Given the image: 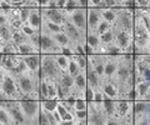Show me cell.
Instances as JSON below:
<instances>
[{
  "label": "cell",
  "instance_id": "obj_3",
  "mask_svg": "<svg viewBox=\"0 0 150 125\" xmlns=\"http://www.w3.org/2000/svg\"><path fill=\"white\" fill-rule=\"evenodd\" d=\"M62 73H64V71L60 70L59 66L56 65L53 55L40 54V69H39V73H38L39 78L58 81L60 75H62Z\"/></svg>",
  "mask_w": 150,
  "mask_h": 125
},
{
  "label": "cell",
  "instance_id": "obj_24",
  "mask_svg": "<svg viewBox=\"0 0 150 125\" xmlns=\"http://www.w3.org/2000/svg\"><path fill=\"white\" fill-rule=\"evenodd\" d=\"M100 13H101V19L108 21L109 24L114 26L116 21V16H118V10L114 8H105L103 10H100Z\"/></svg>",
  "mask_w": 150,
  "mask_h": 125
},
{
  "label": "cell",
  "instance_id": "obj_49",
  "mask_svg": "<svg viewBox=\"0 0 150 125\" xmlns=\"http://www.w3.org/2000/svg\"><path fill=\"white\" fill-rule=\"evenodd\" d=\"M29 1H36V0H29Z\"/></svg>",
  "mask_w": 150,
  "mask_h": 125
},
{
  "label": "cell",
  "instance_id": "obj_40",
  "mask_svg": "<svg viewBox=\"0 0 150 125\" xmlns=\"http://www.w3.org/2000/svg\"><path fill=\"white\" fill-rule=\"evenodd\" d=\"M149 123H150V117L149 115L133 119V124H135V125H149Z\"/></svg>",
  "mask_w": 150,
  "mask_h": 125
},
{
  "label": "cell",
  "instance_id": "obj_12",
  "mask_svg": "<svg viewBox=\"0 0 150 125\" xmlns=\"http://www.w3.org/2000/svg\"><path fill=\"white\" fill-rule=\"evenodd\" d=\"M131 109H133V100H128V99L115 100V117L133 119Z\"/></svg>",
  "mask_w": 150,
  "mask_h": 125
},
{
  "label": "cell",
  "instance_id": "obj_6",
  "mask_svg": "<svg viewBox=\"0 0 150 125\" xmlns=\"http://www.w3.org/2000/svg\"><path fill=\"white\" fill-rule=\"evenodd\" d=\"M118 10V16L114 26L119 28L121 30H126L133 33V25H134V10L133 9H116Z\"/></svg>",
  "mask_w": 150,
  "mask_h": 125
},
{
  "label": "cell",
  "instance_id": "obj_44",
  "mask_svg": "<svg viewBox=\"0 0 150 125\" xmlns=\"http://www.w3.org/2000/svg\"><path fill=\"white\" fill-rule=\"evenodd\" d=\"M55 5L58 9H64L65 5V0H55Z\"/></svg>",
  "mask_w": 150,
  "mask_h": 125
},
{
  "label": "cell",
  "instance_id": "obj_2",
  "mask_svg": "<svg viewBox=\"0 0 150 125\" xmlns=\"http://www.w3.org/2000/svg\"><path fill=\"white\" fill-rule=\"evenodd\" d=\"M0 93L5 96L6 100L21 99V95L19 93L16 84V76L11 71L5 70L3 68H1V75H0Z\"/></svg>",
  "mask_w": 150,
  "mask_h": 125
},
{
  "label": "cell",
  "instance_id": "obj_14",
  "mask_svg": "<svg viewBox=\"0 0 150 125\" xmlns=\"http://www.w3.org/2000/svg\"><path fill=\"white\" fill-rule=\"evenodd\" d=\"M133 119H137L145 115H150V101L146 100H133V109H131Z\"/></svg>",
  "mask_w": 150,
  "mask_h": 125
},
{
  "label": "cell",
  "instance_id": "obj_27",
  "mask_svg": "<svg viewBox=\"0 0 150 125\" xmlns=\"http://www.w3.org/2000/svg\"><path fill=\"white\" fill-rule=\"evenodd\" d=\"M100 43L104 46H109L111 44H114V31H112V28L109 30H106L105 33H103L99 35Z\"/></svg>",
  "mask_w": 150,
  "mask_h": 125
},
{
  "label": "cell",
  "instance_id": "obj_38",
  "mask_svg": "<svg viewBox=\"0 0 150 125\" xmlns=\"http://www.w3.org/2000/svg\"><path fill=\"white\" fill-rule=\"evenodd\" d=\"M18 9H19V19H20V21L26 23L30 13V8H18Z\"/></svg>",
  "mask_w": 150,
  "mask_h": 125
},
{
  "label": "cell",
  "instance_id": "obj_33",
  "mask_svg": "<svg viewBox=\"0 0 150 125\" xmlns=\"http://www.w3.org/2000/svg\"><path fill=\"white\" fill-rule=\"evenodd\" d=\"M80 71H83L80 68H79V65L76 63H75V60L74 59H71L70 58V63H69V66H68V70H67V73L69 74L70 76H73V78H75L78 75Z\"/></svg>",
  "mask_w": 150,
  "mask_h": 125
},
{
  "label": "cell",
  "instance_id": "obj_31",
  "mask_svg": "<svg viewBox=\"0 0 150 125\" xmlns=\"http://www.w3.org/2000/svg\"><path fill=\"white\" fill-rule=\"evenodd\" d=\"M25 41H29V39H28L20 30H13L11 43H13L14 45L18 46V45H20V44H23V43H25Z\"/></svg>",
  "mask_w": 150,
  "mask_h": 125
},
{
  "label": "cell",
  "instance_id": "obj_25",
  "mask_svg": "<svg viewBox=\"0 0 150 125\" xmlns=\"http://www.w3.org/2000/svg\"><path fill=\"white\" fill-rule=\"evenodd\" d=\"M53 58L60 70L62 71L68 70V66L70 63V56H68V55H65V54H55V55H53Z\"/></svg>",
  "mask_w": 150,
  "mask_h": 125
},
{
  "label": "cell",
  "instance_id": "obj_43",
  "mask_svg": "<svg viewBox=\"0 0 150 125\" xmlns=\"http://www.w3.org/2000/svg\"><path fill=\"white\" fill-rule=\"evenodd\" d=\"M103 3L105 4L106 8H114V9H116V1H115V0H103Z\"/></svg>",
  "mask_w": 150,
  "mask_h": 125
},
{
  "label": "cell",
  "instance_id": "obj_39",
  "mask_svg": "<svg viewBox=\"0 0 150 125\" xmlns=\"http://www.w3.org/2000/svg\"><path fill=\"white\" fill-rule=\"evenodd\" d=\"M80 8L79 5V0H65L64 10H73V9Z\"/></svg>",
  "mask_w": 150,
  "mask_h": 125
},
{
  "label": "cell",
  "instance_id": "obj_30",
  "mask_svg": "<svg viewBox=\"0 0 150 125\" xmlns=\"http://www.w3.org/2000/svg\"><path fill=\"white\" fill-rule=\"evenodd\" d=\"M70 58L75 60V63L78 64L81 70H85L86 69V66H88L86 54H73V55H70Z\"/></svg>",
  "mask_w": 150,
  "mask_h": 125
},
{
  "label": "cell",
  "instance_id": "obj_41",
  "mask_svg": "<svg viewBox=\"0 0 150 125\" xmlns=\"http://www.w3.org/2000/svg\"><path fill=\"white\" fill-rule=\"evenodd\" d=\"M9 24V20H8V15L4 10H0V26L1 25H5Z\"/></svg>",
  "mask_w": 150,
  "mask_h": 125
},
{
  "label": "cell",
  "instance_id": "obj_5",
  "mask_svg": "<svg viewBox=\"0 0 150 125\" xmlns=\"http://www.w3.org/2000/svg\"><path fill=\"white\" fill-rule=\"evenodd\" d=\"M65 18L69 23L79 29L81 33H86V8H76L73 10H64Z\"/></svg>",
  "mask_w": 150,
  "mask_h": 125
},
{
  "label": "cell",
  "instance_id": "obj_48",
  "mask_svg": "<svg viewBox=\"0 0 150 125\" xmlns=\"http://www.w3.org/2000/svg\"><path fill=\"white\" fill-rule=\"evenodd\" d=\"M115 1H116V9H120V5L125 1V0H115Z\"/></svg>",
  "mask_w": 150,
  "mask_h": 125
},
{
  "label": "cell",
  "instance_id": "obj_19",
  "mask_svg": "<svg viewBox=\"0 0 150 125\" xmlns=\"http://www.w3.org/2000/svg\"><path fill=\"white\" fill-rule=\"evenodd\" d=\"M85 46L95 50L96 54H98V50H99V48L101 46L99 35L96 33H93V31H86L85 33Z\"/></svg>",
  "mask_w": 150,
  "mask_h": 125
},
{
  "label": "cell",
  "instance_id": "obj_22",
  "mask_svg": "<svg viewBox=\"0 0 150 125\" xmlns=\"http://www.w3.org/2000/svg\"><path fill=\"white\" fill-rule=\"evenodd\" d=\"M100 106H101V112L104 113V115L106 118L115 117V100L104 98V100L101 101Z\"/></svg>",
  "mask_w": 150,
  "mask_h": 125
},
{
  "label": "cell",
  "instance_id": "obj_32",
  "mask_svg": "<svg viewBox=\"0 0 150 125\" xmlns=\"http://www.w3.org/2000/svg\"><path fill=\"white\" fill-rule=\"evenodd\" d=\"M0 125H14L10 115L1 105H0Z\"/></svg>",
  "mask_w": 150,
  "mask_h": 125
},
{
  "label": "cell",
  "instance_id": "obj_11",
  "mask_svg": "<svg viewBox=\"0 0 150 125\" xmlns=\"http://www.w3.org/2000/svg\"><path fill=\"white\" fill-rule=\"evenodd\" d=\"M100 90L103 91L104 98H106V99H112V100L120 99V90H119L118 85L111 79H103Z\"/></svg>",
  "mask_w": 150,
  "mask_h": 125
},
{
  "label": "cell",
  "instance_id": "obj_36",
  "mask_svg": "<svg viewBox=\"0 0 150 125\" xmlns=\"http://www.w3.org/2000/svg\"><path fill=\"white\" fill-rule=\"evenodd\" d=\"M112 28V25L111 24H109L108 21H105V20H100V23L98 24V26H96V34L98 35H100V34H103V33H105L106 30H109V29H111Z\"/></svg>",
  "mask_w": 150,
  "mask_h": 125
},
{
  "label": "cell",
  "instance_id": "obj_20",
  "mask_svg": "<svg viewBox=\"0 0 150 125\" xmlns=\"http://www.w3.org/2000/svg\"><path fill=\"white\" fill-rule=\"evenodd\" d=\"M105 119L106 117L104 115V113L101 110H98V112H94V113H88L86 123L88 125H104Z\"/></svg>",
  "mask_w": 150,
  "mask_h": 125
},
{
  "label": "cell",
  "instance_id": "obj_13",
  "mask_svg": "<svg viewBox=\"0 0 150 125\" xmlns=\"http://www.w3.org/2000/svg\"><path fill=\"white\" fill-rule=\"evenodd\" d=\"M101 20V13L96 8H86V31L96 33V26Z\"/></svg>",
  "mask_w": 150,
  "mask_h": 125
},
{
  "label": "cell",
  "instance_id": "obj_34",
  "mask_svg": "<svg viewBox=\"0 0 150 125\" xmlns=\"http://www.w3.org/2000/svg\"><path fill=\"white\" fill-rule=\"evenodd\" d=\"M73 108L75 110H86L88 108V101L84 98H75L73 101Z\"/></svg>",
  "mask_w": 150,
  "mask_h": 125
},
{
  "label": "cell",
  "instance_id": "obj_29",
  "mask_svg": "<svg viewBox=\"0 0 150 125\" xmlns=\"http://www.w3.org/2000/svg\"><path fill=\"white\" fill-rule=\"evenodd\" d=\"M46 99H56V100H59L58 86H56V81H54V80H48V96H46Z\"/></svg>",
  "mask_w": 150,
  "mask_h": 125
},
{
  "label": "cell",
  "instance_id": "obj_8",
  "mask_svg": "<svg viewBox=\"0 0 150 125\" xmlns=\"http://www.w3.org/2000/svg\"><path fill=\"white\" fill-rule=\"evenodd\" d=\"M112 31H114V45L123 52L125 49L134 48L133 46V33L126 30H121L116 26H112Z\"/></svg>",
  "mask_w": 150,
  "mask_h": 125
},
{
  "label": "cell",
  "instance_id": "obj_46",
  "mask_svg": "<svg viewBox=\"0 0 150 125\" xmlns=\"http://www.w3.org/2000/svg\"><path fill=\"white\" fill-rule=\"evenodd\" d=\"M53 113V115H54V118H55V120H56V123H58V125H59V123H60V120H62V118H60V115H59V113L56 112V109L54 110V112H51Z\"/></svg>",
  "mask_w": 150,
  "mask_h": 125
},
{
  "label": "cell",
  "instance_id": "obj_21",
  "mask_svg": "<svg viewBox=\"0 0 150 125\" xmlns=\"http://www.w3.org/2000/svg\"><path fill=\"white\" fill-rule=\"evenodd\" d=\"M40 31L41 33H46V34H55V33H59V31H63V26L62 25H58L55 23H51L45 20L43 18V21H41V28H40Z\"/></svg>",
  "mask_w": 150,
  "mask_h": 125
},
{
  "label": "cell",
  "instance_id": "obj_28",
  "mask_svg": "<svg viewBox=\"0 0 150 125\" xmlns=\"http://www.w3.org/2000/svg\"><path fill=\"white\" fill-rule=\"evenodd\" d=\"M56 104H58L56 99H43L40 100V109L44 110V112L51 113L56 109Z\"/></svg>",
  "mask_w": 150,
  "mask_h": 125
},
{
  "label": "cell",
  "instance_id": "obj_45",
  "mask_svg": "<svg viewBox=\"0 0 150 125\" xmlns=\"http://www.w3.org/2000/svg\"><path fill=\"white\" fill-rule=\"evenodd\" d=\"M59 125H75V120H60Z\"/></svg>",
  "mask_w": 150,
  "mask_h": 125
},
{
  "label": "cell",
  "instance_id": "obj_7",
  "mask_svg": "<svg viewBox=\"0 0 150 125\" xmlns=\"http://www.w3.org/2000/svg\"><path fill=\"white\" fill-rule=\"evenodd\" d=\"M62 52H63V48L56 45V43L51 38V35L40 31V36H39V53L40 54L55 55V54H62Z\"/></svg>",
  "mask_w": 150,
  "mask_h": 125
},
{
  "label": "cell",
  "instance_id": "obj_35",
  "mask_svg": "<svg viewBox=\"0 0 150 125\" xmlns=\"http://www.w3.org/2000/svg\"><path fill=\"white\" fill-rule=\"evenodd\" d=\"M21 31L23 34H24L26 38H30L31 35H34L36 31H39V30H35V29H33V28L29 25V24H26V23H23L21 26H20V29H19Z\"/></svg>",
  "mask_w": 150,
  "mask_h": 125
},
{
  "label": "cell",
  "instance_id": "obj_18",
  "mask_svg": "<svg viewBox=\"0 0 150 125\" xmlns=\"http://www.w3.org/2000/svg\"><path fill=\"white\" fill-rule=\"evenodd\" d=\"M41 21H43V16H41L40 8H31L29 16H28V20H26V24H29L33 29L40 30Z\"/></svg>",
  "mask_w": 150,
  "mask_h": 125
},
{
  "label": "cell",
  "instance_id": "obj_9",
  "mask_svg": "<svg viewBox=\"0 0 150 125\" xmlns=\"http://www.w3.org/2000/svg\"><path fill=\"white\" fill-rule=\"evenodd\" d=\"M63 26V31L67 34L68 39L70 41V44H79V43H85V34L81 33L79 29H76L71 23H69L65 18V23L62 25Z\"/></svg>",
  "mask_w": 150,
  "mask_h": 125
},
{
  "label": "cell",
  "instance_id": "obj_47",
  "mask_svg": "<svg viewBox=\"0 0 150 125\" xmlns=\"http://www.w3.org/2000/svg\"><path fill=\"white\" fill-rule=\"evenodd\" d=\"M79 5H80V8H86L88 6V0H79Z\"/></svg>",
  "mask_w": 150,
  "mask_h": 125
},
{
  "label": "cell",
  "instance_id": "obj_23",
  "mask_svg": "<svg viewBox=\"0 0 150 125\" xmlns=\"http://www.w3.org/2000/svg\"><path fill=\"white\" fill-rule=\"evenodd\" d=\"M16 48H18V54L21 55V56H24V55H31V54H40L39 49L35 45H33L30 41H25V43L18 45Z\"/></svg>",
  "mask_w": 150,
  "mask_h": 125
},
{
  "label": "cell",
  "instance_id": "obj_10",
  "mask_svg": "<svg viewBox=\"0 0 150 125\" xmlns=\"http://www.w3.org/2000/svg\"><path fill=\"white\" fill-rule=\"evenodd\" d=\"M41 11V16L44 18L45 20L51 21V23H55L58 25H63L65 23V13H64V9H58V8H54V9H49V8H44V9H40Z\"/></svg>",
  "mask_w": 150,
  "mask_h": 125
},
{
  "label": "cell",
  "instance_id": "obj_4",
  "mask_svg": "<svg viewBox=\"0 0 150 125\" xmlns=\"http://www.w3.org/2000/svg\"><path fill=\"white\" fill-rule=\"evenodd\" d=\"M23 115L25 117L28 125H38V118L40 113V100L35 99H20L18 100Z\"/></svg>",
  "mask_w": 150,
  "mask_h": 125
},
{
  "label": "cell",
  "instance_id": "obj_16",
  "mask_svg": "<svg viewBox=\"0 0 150 125\" xmlns=\"http://www.w3.org/2000/svg\"><path fill=\"white\" fill-rule=\"evenodd\" d=\"M85 76H86V83H88L89 88H91L93 90L100 89L101 83H103V78H100L99 75H98L93 68L86 66V69H85Z\"/></svg>",
  "mask_w": 150,
  "mask_h": 125
},
{
  "label": "cell",
  "instance_id": "obj_42",
  "mask_svg": "<svg viewBox=\"0 0 150 125\" xmlns=\"http://www.w3.org/2000/svg\"><path fill=\"white\" fill-rule=\"evenodd\" d=\"M103 0H88V6L86 8H96Z\"/></svg>",
  "mask_w": 150,
  "mask_h": 125
},
{
  "label": "cell",
  "instance_id": "obj_17",
  "mask_svg": "<svg viewBox=\"0 0 150 125\" xmlns=\"http://www.w3.org/2000/svg\"><path fill=\"white\" fill-rule=\"evenodd\" d=\"M21 56V55H20ZM21 60L26 65L28 70L31 73H38L40 69V54H31L21 56Z\"/></svg>",
  "mask_w": 150,
  "mask_h": 125
},
{
  "label": "cell",
  "instance_id": "obj_15",
  "mask_svg": "<svg viewBox=\"0 0 150 125\" xmlns=\"http://www.w3.org/2000/svg\"><path fill=\"white\" fill-rule=\"evenodd\" d=\"M133 88L135 90L137 99L150 101V81H146V80L138 81V83H135Z\"/></svg>",
  "mask_w": 150,
  "mask_h": 125
},
{
  "label": "cell",
  "instance_id": "obj_37",
  "mask_svg": "<svg viewBox=\"0 0 150 125\" xmlns=\"http://www.w3.org/2000/svg\"><path fill=\"white\" fill-rule=\"evenodd\" d=\"M150 0H134V9H143V10H149Z\"/></svg>",
  "mask_w": 150,
  "mask_h": 125
},
{
  "label": "cell",
  "instance_id": "obj_26",
  "mask_svg": "<svg viewBox=\"0 0 150 125\" xmlns=\"http://www.w3.org/2000/svg\"><path fill=\"white\" fill-rule=\"evenodd\" d=\"M51 38H53V40L56 43V45H59L60 48H65V46L71 45L70 44V41H69V39H68L67 34H65L64 31H59V33L51 34Z\"/></svg>",
  "mask_w": 150,
  "mask_h": 125
},
{
  "label": "cell",
  "instance_id": "obj_1",
  "mask_svg": "<svg viewBox=\"0 0 150 125\" xmlns=\"http://www.w3.org/2000/svg\"><path fill=\"white\" fill-rule=\"evenodd\" d=\"M39 73V71H38ZM38 73L25 71L18 74L16 84L19 93L21 95V99H35L39 100V93H38V86H39V75Z\"/></svg>",
  "mask_w": 150,
  "mask_h": 125
}]
</instances>
